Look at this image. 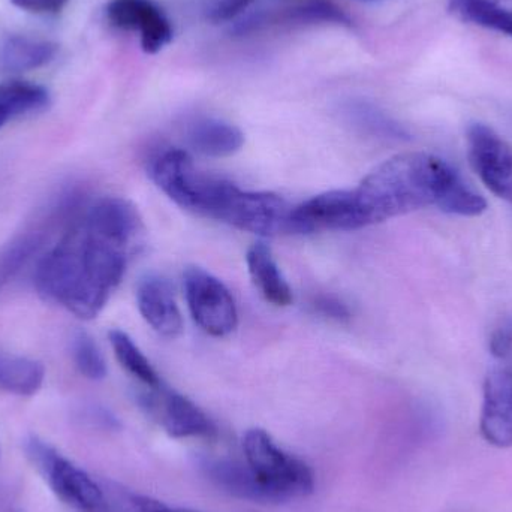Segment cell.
Instances as JSON below:
<instances>
[{
  "mask_svg": "<svg viewBox=\"0 0 512 512\" xmlns=\"http://www.w3.org/2000/svg\"><path fill=\"white\" fill-rule=\"evenodd\" d=\"M137 303L147 324L167 339H176L183 331V318L170 283L149 274L137 288Z\"/></svg>",
  "mask_w": 512,
  "mask_h": 512,
  "instance_id": "13",
  "label": "cell"
},
{
  "mask_svg": "<svg viewBox=\"0 0 512 512\" xmlns=\"http://www.w3.org/2000/svg\"><path fill=\"white\" fill-rule=\"evenodd\" d=\"M192 149L210 158L234 155L245 144V135L237 126L219 119H200L188 129Z\"/></svg>",
  "mask_w": 512,
  "mask_h": 512,
  "instance_id": "15",
  "label": "cell"
},
{
  "mask_svg": "<svg viewBox=\"0 0 512 512\" xmlns=\"http://www.w3.org/2000/svg\"><path fill=\"white\" fill-rule=\"evenodd\" d=\"M246 465L267 493L270 504L304 498L315 489V477L309 466L280 448L270 435L252 429L243 438Z\"/></svg>",
  "mask_w": 512,
  "mask_h": 512,
  "instance_id": "4",
  "label": "cell"
},
{
  "mask_svg": "<svg viewBox=\"0 0 512 512\" xmlns=\"http://www.w3.org/2000/svg\"><path fill=\"white\" fill-rule=\"evenodd\" d=\"M141 403L173 438H212L216 433L215 423L203 409L164 385L149 388V393L141 396Z\"/></svg>",
  "mask_w": 512,
  "mask_h": 512,
  "instance_id": "9",
  "label": "cell"
},
{
  "mask_svg": "<svg viewBox=\"0 0 512 512\" xmlns=\"http://www.w3.org/2000/svg\"><path fill=\"white\" fill-rule=\"evenodd\" d=\"M489 349L496 358H505L512 352V316L496 327L490 336Z\"/></svg>",
  "mask_w": 512,
  "mask_h": 512,
  "instance_id": "26",
  "label": "cell"
},
{
  "mask_svg": "<svg viewBox=\"0 0 512 512\" xmlns=\"http://www.w3.org/2000/svg\"><path fill=\"white\" fill-rule=\"evenodd\" d=\"M254 0H218L210 9V20L215 23L233 20L249 8Z\"/></svg>",
  "mask_w": 512,
  "mask_h": 512,
  "instance_id": "27",
  "label": "cell"
},
{
  "mask_svg": "<svg viewBox=\"0 0 512 512\" xmlns=\"http://www.w3.org/2000/svg\"><path fill=\"white\" fill-rule=\"evenodd\" d=\"M363 2H370V0H363Z\"/></svg>",
  "mask_w": 512,
  "mask_h": 512,
  "instance_id": "31",
  "label": "cell"
},
{
  "mask_svg": "<svg viewBox=\"0 0 512 512\" xmlns=\"http://www.w3.org/2000/svg\"><path fill=\"white\" fill-rule=\"evenodd\" d=\"M57 45L27 36H9L0 47V71L26 72L41 68L54 59Z\"/></svg>",
  "mask_w": 512,
  "mask_h": 512,
  "instance_id": "17",
  "label": "cell"
},
{
  "mask_svg": "<svg viewBox=\"0 0 512 512\" xmlns=\"http://www.w3.org/2000/svg\"><path fill=\"white\" fill-rule=\"evenodd\" d=\"M12 117L9 116L8 113H6L5 110H2V108H0V128H2L3 125H5L6 122H8V120H11Z\"/></svg>",
  "mask_w": 512,
  "mask_h": 512,
  "instance_id": "30",
  "label": "cell"
},
{
  "mask_svg": "<svg viewBox=\"0 0 512 512\" xmlns=\"http://www.w3.org/2000/svg\"><path fill=\"white\" fill-rule=\"evenodd\" d=\"M41 239L38 234L15 237L0 249V291L21 270L30 256L38 251Z\"/></svg>",
  "mask_w": 512,
  "mask_h": 512,
  "instance_id": "23",
  "label": "cell"
},
{
  "mask_svg": "<svg viewBox=\"0 0 512 512\" xmlns=\"http://www.w3.org/2000/svg\"><path fill=\"white\" fill-rule=\"evenodd\" d=\"M343 116L349 125L370 137L382 140L402 141L408 140L409 134L399 122L388 116L381 108L372 102L352 99L342 108Z\"/></svg>",
  "mask_w": 512,
  "mask_h": 512,
  "instance_id": "19",
  "label": "cell"
},
{
  "mask_svg": "<svg viewBox=\"0 0 512 512\" xmlns=\"http://www.w3.org/2000/svg\"><path fill=\"white\" fill-rule=\"evenodd\" d=\"M337 24L352 27L351 17L331 0H292L285 8L276 11H259L237 23L234 32L248 35L274 24Z\"/></svg>",
  "mask_w": 512,
  "mask_h": 512,
  "instance_id": "11",
  "label": "cell"
},
{
  "mask_svg": "<svg viewBox=\"0 0 512 512\" xmlns=\"http://www.w3.org/2000/svg\"><path fill=\"white\" fill-rule=\"evenodd\" d=\"M117 504L120 512H189L168 507L155 499L135 495V493H120Z\"/></svg>",
  "mask_w": 512,
  "mask_h": 512,
  "instance_id": "25",
  "label": "cell"
},
{
  "mask_svg": "<svg viewBox=\"0 0 512 512\" xmlns=\"http://www.w3.org/2000/svg\"><path fill=\"white\" fill-rule=\"evenodd\" d=\"M448 8L466 23L512 38V0H448Z\"/></svg>",
  "mask_w": 512,
  "mask_h": 512,
  "instance_id": "18",
  "label": "cell"
},
{
  "mask_svg": "<svg viewBox=\"0 0 512 512\" xmlns=\"http://www.w3.org/2000/svg\"><path fill=\"white\" fill-rule=\"evenodd\" d=\"M292 234L364 228L352 189L324 192L292 209Z\"/></svg>",
  "mask_w": 512,
  "mask_h": 512,
  "instance_id": "8",
  "label": "cell"
},
{
  "mask_svg": "<svg viewBox=\"0 0 512 512\" xmlns=\"http://www.w3.org/2000/svg\"><path fill=\"white\" fill-rule=\"evenodd\" d=\"M313 306H315V309L318 310L319 313H322V315L336 319V321H343V319L349 318L348 307H346L345 304L340 303L336 298H318Z\"/></svg>",
  "mask_w": 512,
  "mask_h": 512,
  "instance_id": "29",
  "label": "cell"
},
{
  "mask_svg": "<svg viewBox=\"0 0 512 512\" xmlns=\"http://www.w3.org/2000/svg\"><path fill=\"white\" fill-rule=\"evenodd\" d=\"M143 233L140 213L125 198L93 201L38 262L36 291L78 318H96L122 282Z\"/></svg>",
  "mask_w": 512,
  "mask_h": 512,
  "instance_id": "1",
  "label": "cell"
},
{
  "mask_svg": "<svg viewBox=\"0 0 512 512\" xmlns=\"http://www.w3.org/2000/svg\"><path fill=\"white\" fill-rule=\"evenodd\" d=\"M352 191L364 227L427 207L466 218L487 209L450 162L424 152L387 159Z\"/></svg>",
  "mask_w": 512,
  "mask_h": 512,
  "instance_id": "2",
  "label": "cell"
},
{
  "mask_svg": "<svg viewBox=\"0 0 512 512\" xmlns=\"http://www.w3.org/2000/svg\"><path fill=\"white\" fill-rule=\"evenodd\" d=\"M204 471L213 484L243 501L270 504L267 493L259 486L246 462L231 459H209L203 463Z\"/></svg>",
  "mask_w": 512,
  "mask_h": 512,
  "instance_id": "14",
  "label": "cell"
},
{
  "mask_svg": "<svg viewBox=\"0 0 512 512\" xmlns=\"http://www.w3.org/2000/svg\"><path fill=\"white\" fill-rule=\"evenodd\" d=\"M50 93L44 87L26 81L0 83V108L9 116L41 113L50 105Z\"/></svg>",
  "mask_w": 512,
  "mask_h": 512,
  "instance_id": "21",
  "label": "cell"
},
{
  "mask_svg": "<svg viewBox=\"0 0 512 512\" xmlns=\"http://www.w3.org/2000/svg\"><path fill=\"white\" fill-rule=\"evenodd\" d=\"M480 430L490 445L512 447V370H498L487 376Z\"/></svg>",
  "mask_w": 512,
  "mask_h": 512,
  "instance_id": "12",
  "label": "cell"
},
{
  "mask_svg": "<svg viewBox=\"0 0 512 512\" xmlns=\"http://www.w3.org/2000/svg\"><path fill=\"white\" fill-rule=\"evenodd\" d=\"M105 14L117 29L140 33L146 53H159L173 41V26L153 0H110Z\"/></svg>",
  "mask_w": 512,
  "mask_h": 512,
  "instance_id": "10",
  "label": "cell"
},
{
  "mask_svg": "<svg viewBox=\"0 0 512 512\" xmlns=\"http://www.w3.org/2000/svg\"><path fill=\"white\" fill-rule=\"evenodd\" d=\"M17 8L36 14H54L59 12L68 0H11Z\"/></svg>",
  "mask_w": 512,
  "mask_h": 512,
  "instance_id": "28",
  "label": "cell"
},
{
  "mask_svg": "<svg viewBox=\"0 0 512 512\" xmlns=\"http://www.w3.org/2000/svg\"><path fill=\"white\" fill-rule=\"evenodd\" d=\"M110 342L117 361L122 364L126 372L131 373L135 379H138L147 388L161 387L162 381L158 373L153 369L146 355L140 351V348L135 345L134 340L125 331L111 330Z\"/></svg>",
  "mask_w": 512,
  "mask_h": 512,
  "instance_id": "22",
  "label": "cell"
},
{
  "mask_svg": "<svg viewBox=\"0 0 512 512\" xmlns=\"http://www.w3.org/2000/svg\"><path fill=\"white\" fill-rule=\"evenodd\" d=\"M150 177L182 209L234 227L246 191L195 167L188 152L171 149L153 159Z\"/></svg>",
  "mask_w": 512,
  "mask_h": 512,
  "instance_id": "3",
  "label": "cell"
},
{
  "mask_svg": "<svg viewBox=\"0 0 512 512\" xmlns=\"http://www.w3.org/2000/svg\"><path fill=\"white\" fill-rule=\"evenodd\" d=\"M24 451L60 501L78 512H108L104 490L50 444L38 436H30L24 442Z\"/></svg>",
  "mask_w": 512,
  "mask_h": 512,
  "instance_id": "5",
  "label": "cell"
},
{
  "mask_svg": "<svg viewBox=\"0 0 512 512\" xmlns=\"http://www.w3.org/2000/svg\"><path fill=\"white\" fill-rule=\"evenodd\" d=\"M72 357L81 375L92 381L104 379L107 375V364L102 357L101 349L86 331H78L72 340Z\"/></svg>",
  "mask_w": 512,
  "mask_h": 512,
  "instance_id": "24",
  "label": "cell"
},
{
  "mask_svg": "<svg viewBox=\"0 0 512 512\" xmlns=\"http://www.w3.org/2000/svg\"><path fill=\"white\" fill-rule=\"evenodd\" d=\"M183 279L186 301L194 321L210 336L224 337L233 333L239 313L230 289L200 267H189Z\"/></svg>",
  "mask_w": 512,
  "mask_h": 512,
  "instance_id": "6",
  "label": "cell"
},
{
  "mask_svg": "<svg viewBox=\"0 0 512 512\" xmlns=\"http://www.w3.org/2000/svg\"><path fill=\"white\" fill-rule=\"evenodd\" d=\"M469 159L484 185L512 204V147L495 129L474 123L468 129Z\"/></svg>",
  "mask_w": 512,
  "mask_h": 512,
  "instance_id": "7",
  "label": "cell"
},
{
  "mask_svg": "<svg viewBox=\"0 0 512 512\" xmlns=\"http://www.w3.org/2000/svg\"><path fill=\"white\" fill-rule=\"evenodd\" d=\"M246 261L256 288L268 303L277 307L289 306L292 303L291 288L280 273L270 248L264 243H256L249 249Z\"/></svg>",
  "mask_w": 512,
  "mask_h": 512,
  "instance_id": "16",
  "label": "cell"
},
{
  "mask_svg": "<svg viewBox=\"0 0 512 512\" xmlns=\"http://www.w3.org/2000/svg\"><path fill=\"white\" fill-rule=\"evenodd\" d=\"M44 378V366L38 361L0 351V390L33 396L41 390Z\"/></svg>",
  "mask_w": 512,
  "mask_h": 512,
  "instance_id": "20",
  "label": "cell"
}]
</instances>
